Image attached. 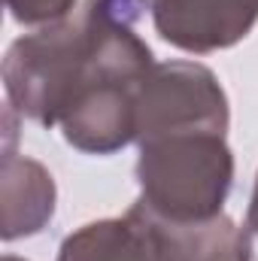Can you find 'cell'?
I'll return each instance as SVG.
<instances>
[{
	"instance_id": "6da1fadb",
	"label": "cell",
	"mask_w": 258,
	"mask_h": 261,
	"mask_svg": "<svg viewBox=\"0 0 258 261\" xmlns=\"http://www.w3.org/2000/svg\"><path fill=\"white\" fill-rule=\"evenodd\" d=\"M149 0H82L61 21L18 37L3 58V88L15 113L52 128L88 91L140 79L152 49L137 37Z\"/></svg>"
},
{
	"instance_id": "7a4b0ae2",
	"label": "cell",
	"mask_w": 258,
	"mask_h": 261,
	"mask_svg": "<svg viewBox=\"0 0 258 261\" xmlns=\"http://www.w3.org/2000/svg\"><path fill=\"white\" fill-rule=\"evenodd\" d=\"M140 203L173 225L222 216L234 182V155L222 134L189 130L140 143Z\"/></svg>"
},
{
	"instance_id": "3957f363",
	"label": "cell",
	"mask_w": 258,
	"mask_h": 261,
	"mask_svg": "<svg viewBox=\"0 0 258 261\" xmlns=\"http://www.w3.org/2000/svg\"><path fill=\"white\" fill-rule=\"evenodd\" d=\"M228 122V97L210 67L164 61L152 64L137 82V143L189 130L225 137Z\"/></svg>"
},
{
	"instance_id": "277c9868",
	"label": "cell",
	"mask_w": 258,
	"mask_h": 261,
	"mask_svg": "<svg viewBox=\"0 0 258 261\" xmlns=\"http://www.w3.org/2000/svg\"><path fill=\"white\" fill-rule=\"evenodd\" d=\"M149 6L161 40L194 55L237 46L258 21V0H149Z\"/></svg>"
},
{
	"instance_id": "5b68a950",
	"label": "cell",
	"mask_w": 258,
	"mask_h": 261,
	"mask_svg": "<svg viewBox=\"0 0 258 261\" xmlns=\"http://www.w3.org/2000/svg\"><path fill=\"white\" fill-rule=\"evenodd\" d=\"M58 261H173L170 225L140 200L119 219H100L73 231Z\"/></svg>"
},
{
	"instance_id": "8992f818",
	"label": "cell",
	"mask_w": 258,
	"mask_h": 261,
	"mask_svg": "<svg viewBox=\"0 0 258 261\" xmlns=\"http://www.w3.org/2000/svg\"><path fill=\"white\" fill-rule=\"evenodd\" d=\"M0 234L18 240L40 234L55 216V179L52 173L24 155L3 152L0 167Z\"/></svg>"
},
{
	"instance_id": "52a82bcc",
	"label": "cell",
	"mask_w": 258,
	"mask_h": 261,
	"mask_svg": "<svg viewBox=\"0 0 258 261\" xmlns=\"http://www.w3.org/2000/svg\"><path fill=\"white\" fill-rule=\"evenodd\" d=\"M167 225L173 261H249L243 228H237L225 213L194 225Z\"/></svg>"
},
{
	"instance_id": "ba28073f",
	"label": "cell",
	"mask_w": 258,
	"mask_h": 261,
	"mask_svg": "<svg viewBox=\"0 0 258 261\" xmlns=\"http://www.w3.org/2000/svg\"><path fill=\"white\" fill-rule=\"evenodd\" d=\"M73 3L76 0H6V9L9 15L18 21V24H52V21H61L73 12Z\"/></svg>"
},
{
	"instance_id": "9c48e42d",
	"label": "cell",
	"mask_w": 258,
	"mask_h": 261,
	"mask_svg": "<svg viewBox=\"0 0 258 261\" xmlns=\"http://www.w3.org/2000/svg\"><path fill=\"white\" fill-rule=\"evenodd\" d=\"M243 240H246V249H249V261H258V176H255L252 197H249L246 222H243Z\"/></svg>"
},
{
	"instance_id": "30bf717a",
	"label": "cell",
	"mask_w": 258,
	"mask_h": 261,
	"mask_svg": "<svg viewBox=\"0 0 258 261\" xmlns=\"http://www.w3.org/2000/svg\"><path fill=\"white\" fill-rule=\"evenodd\" d=\"M3 261H24V258H15V255H3Z\"/></svg>"
}]
</instances>
